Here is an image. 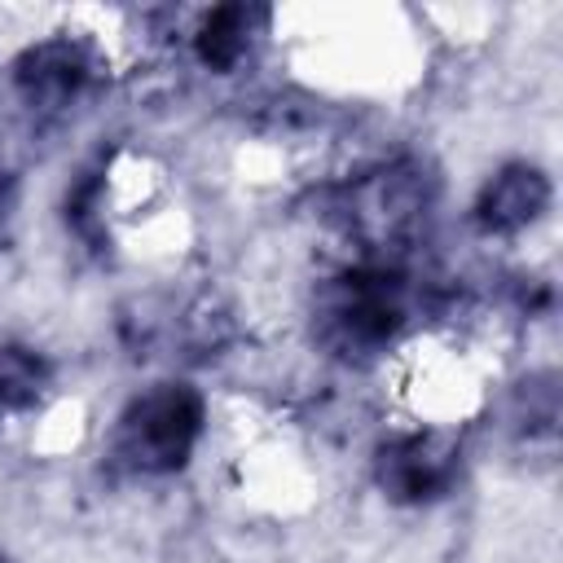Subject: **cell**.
<instances>
[{
  "instance_id": "cell-1",
  "label": "cell",
  "mask_w": 563,
  "mask_h": 563,
  "mask_svg": "<svg viewBox=\"0 0 563 563\" xmlns=\"http://www.w3.org/2000/svg\"><path fill=\"white\" fill-rule=\"evenodd\" d=\"M405 282L387 264H356L325 277L312 295V334L317 343L347 365H365L400 334Z\"/></svg>"
},
{
  "instance_id": "cell-2",
  "label": "cell",
  "mask_w": 563,
  "mask_h": 563,
  "mask_svg": "<svg viewBox=\"0 0 563 563\" xmlns=\"http://www.w3.org/2000/svg\"><path fill=\"white\" fill-rule=\"evenodd\" d=\"M207 405L189 383H154L114 422L110 453L136 475H172L202 440Z\"/></svg>"
},
{
  "instance_id": "cell-3",
  "label": "cell",
  "mask_w": 563,
  "mask_h": 563,
  "mask_svg": "<svg viewBox=\"0 0 563 563\" xmlns=\"http://www.w3.org/2000/svg\"><path fill=\"white\" fill-rule=\"evenodd\" d=\"M427 176L413 163H391L383 172H369L365 180L343 189V229L356 233L365 246H400L418 220L427 216Z\"/></svg>"
},
{
  "instance_id": "cell-4",
  "label": "cell",
  "mask_w": 563,
  "mask_h": 563,
  "mask_svg": "<svg viewBox=\"0 0 563 563\" xmlns=\"http://www.w3.org/2000/svg\"><path fill=\"white\" fill-rule=\"evenodd\" d=\"M462 475V444L449 431H409L378 449L374 479L387 501L422 506L444 497Z\"/></svg>"
},
{
  "instance_id": "cell-5",
  "label": "cell",
  "mask_w": 563,
  "mask_h": 563,
  "mask_svg": "<svg viewBox=\"0 0 563 563\" xmlns=\"http://www.w3.org/2000/svg\"><path fill=\"white\" fill-rule=\"evenodd\" d=\"M88 75H92V62H88L84 44H75L70 35L31 44V48L13 62L18 97H22L31 110H62V106H70V101L84 92Z\"/></svg>"
},
{
  "instance_id": "cell-6",
  "label": "cell",
  "mask_w": 563,
  "mask_h": 563,
  "mask_svg": "<svg viewBox=\"0 0 563 563\" xmlns=\"http://www.w3.org/2000/svg\"><path fill=\"white\" fill-rule=\"evenodd\" d=\"M545 207H550V176L537 163H506L484 180L475 198V224L484 233L510 238L537 224Z\"/></svg>"
},
{
  "instance_id": "cell-7",
  "label": "cell",
  "mask_w": 563,
  "mask_h": 563,
  "mask_svg": "<svg viewBox=\"0 0 563 563\" xmlns=\"http://www.w3.org/2000/svg\"><path fill=\"white\" fill-rule=\"evenodd\" d=\"M251 22H255V13H251L246 4H220V9H211V13L198 22V31H194V53H198V62H202L207 70H216V75H229V70L246 57Z\"/></svg>"
},
{
  "instance_id": "cell-8",
  "label": "cell",
  "mask_w": 563,
  "mask_h": 563,
  "mask_svg": "<svg viewBox=\"0 0 563 563\" xmlns=\"http://www.w3.org/2000/svg\"><path fill=\"white\" fill-rule=\"evenodd\" d=\"M48 387V365L31 347H0V418L35 405Z\"/></svg>"
},
{
  "instance_id": "cell-9",
  "label": "cell",
  "mask_w": 563,
  "mask_h": 563,
  "mask_svg": "<svg viewBox=\"0 0 563 563\" xmlns=\"http://www.w3.org/2000/svg\"><path fill=\"white\" fill-rule=\"evenodd\" d=\"M9 207H13V180H9V176H0V224H4Z\"/></svg>"
},
{
  "instance_id": "cell-10",
  "label": "cell",
  "mask_w": 563,
  "mask_h": 563,
  "mask_svg": "<svg viewBox=\"0 0 563 563\" xmlns=\"http://www.w3.org/2000/svg\"><path fill=\"white\" fill-rule=\"evenodd\" d=\"M0 563H4V559H0Z\"/></svg>"
}]
</instances>
